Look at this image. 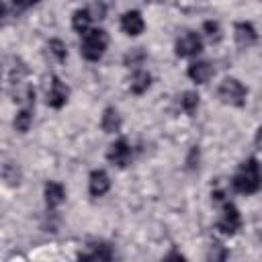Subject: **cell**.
<instances>
[{
  "label": "cell",
  "instance_id": "2",
  "mask_svg": "<svg viewBox=\"0 0 262 262\" xmlns=\"http://www.w3.org/2000/svg\"><path fill=\"white\" fill-rule=\"evenodd\" d=\"M106 45H108V37L102 29H90L84 33L82 37V55L88 59V61H98L104 51H106Z\"/></svg>",
  "mask_w": 262,
  "mask_h": 262
},
{
  "label": "cell",
  "instance_id": "23",
  "mask_svg": "<svg viewBox=\"0 0 262 262\" xmlns=\"http://www.w3.org/2000/svg\"><path fill=\"white\" fill-rule=\"evenodd\" d=\"M88 10H90L92 18H98V20H100V18H104V12H106V8H104V4H102V2H96V4H92Z\"/></svg>",
  "mask_w": 262,
  "mask_h": 262
},
{
  "label": "cell",
  "instance_id": "4",
  "mask_svg": "<svg viewBox=\"0 0 262 262\" xmlns=\"http://www.w3.org/2000/svg\"><path fill=\"white\" fill-rule=\"evenodd\" d=\"M201 49H203V39L192 31L182 33L176 41V55L178 57H192V55L201 53Z\"/></svg>",
  "mask_w": 262,
  "mask_h": 262
},
{
  "label": "cell",
  "instance_id": "21",
  "mask_svg": "<svg viewBox=\"0 0 262 262\" xmlns=\"http://www.w3.org/2000/svg\"><path fill=\"white\" fill-rule=\"evenodd\" d=\"M203 31H205V35H207L211 41H219V39H221V27H219V23H215V20H207V23L203 25Z\"/></svg>",
  "mask_w": 262,
  "mask_h": 262
},
{
  "label": "cell",
  "instance_id": "25",
  "mask_svg": "<svg viewBox=\"0 0 262 262\" xmlns=\"http://www.w3.org/2000/svg\"><path fill=\"white\" fill-rule=\"evenodd\" d=\"M254 141H256V147H258V149H262V127L256 131V137H254Z\"/></svg>",
  "mask_w": 262,
  "mask_h": 262
},
{
  "label": "cell",
  "instance_id": "12",
  "mask_svg": "<svg viewBox=\"0 0 262 262\" xmlns=\"http://www.w3.org/2000/svg\"><path fill=\"white\" fill-rule=\"evenodd\" d=\"M188 78L196 84H205L213 78V68L209 61H194L188 66Z\"/></svg>",
  "mask_w": 262,
  "mask_h": 262
},
{
  "label": "cell",
  "instance_id": "16",
  "mask_svg": "<svg viewBox=\"0 0 262 262\" xmlns=\"http://www.w3.org/2000/svg\"><path fill=\"white\" fill-rule=\"evenodd\" d=\"M33 125V106H23L14 117V129L20 133H27Z\"/></svg>",
  "mask_w": 262,
  "mask_h": 262
},
{
  "label": "cell",
  "instance_id": "20",
  "mask_svg": "<svg viewBox=\"0 0 262 262\" xmlns=\"http://www.w3.org/2000/svg\"><path fill=\"white\" fill-rule=\"evenodd\" d=\"M2 178L6 180L8 186H16L20 182V168L12 162H6L4 168H2Z\"/></svg>",
  "mask_w": 262,
  "mask_h": 262
},
{
  "label": "cell",
  "instance_id": "8",
  "mask_svg": "<svg viewBox=\"0 0 262 262\" xmlns=\"http://www.w3.org/2000/svg\"><path fill=\"white\" fill-rule=\"evenodd\" d=\"M121 29H123L127 35H131V37L141 35L143 29H145V23H143L141 12H137V10H127V12L121 16Z\"/></svg>",
  "mask_w": 262,
  "mask_h": 262
},
{
  "label": "cell",
  "instance_id": "22",
  "mask_svg": "<svg viewBox=\"0 0 262 262\" xmlns=\"http://www.w3.org/2000/svg\"><path fill=\"white\" fill-rule=\"evenodd\" d=\"M145 59V53L141 47H135L131 49L127 55H125V66H141V61Z\"/></svg>",
  "mask_w": 262,
  "mask_h": 262
},
{
  "label": "cell",
  "instance_id": "9",
  "mask_svg": "<svg viewBox=\"0 0 262 262\" xmlns=\"http://www.w3.org/2000/svg\"><path fill=\"white\" fill-rule=\"evenodd\" d=\"M233 37H235L237 45H242V47H250V45L256 43L258 33H256V29H254L252 23L242 20V23H235V27H233Z\"/></svg>",
  "mask_w": 262,
  "mask_h": 262
},
{
  "label": "cell",
  "instance_id": "14",
  "mask_svg": "<svg viewBox=\"0 0 262 262\" xmlns=\"http://www.w3.org/2000/svg\"><path fill=\"white\" fill-rule=\"evenodd\" d=\"M151 86V74L145 72V70H137L133 72L131 80H129V90L133 94H143L147 88Z\"/></svg>",
  "mask_w": 262,
  "mask_h": 262
},
{
  "label": "cell",
  "instance_id": "1",
  "mask_svg": "<svg viewBox=\"0 0 262 262\" xmlns=\"http://www.w3.org/2000/svg\"><path fill=\"white\" fill-rule=\"evenodd\" d=\"M231 184L242 194H254V192H258L262 188V168H260L258 160L256 158H250V160L242 162V166L237 168Z\"/></svg>",
  "mask_w": 262,
  "mask_h": 262
},
{
  "label": "cell",
  "instance_id": "10",
  "mask_svg": "<svg viewBox=\"0 0 262 262\" xmlns=\"http://www.w3.org/2000/svg\"><path fill=\"white\" fill-rule=\"evenodd\" d=\"M111 188V178L104 170H94L90 172V178H88V190L92 196H102L104 192H108Z\"/></svg>",
  "mask_w": 262,
  "mask_h": 262
},
{
  "label": "cell",
  "instance_id": "24",
  "mask_svg": "<svg viewBox=\"0 0 262 262\" xmlns=\"http://www.w3.org/2000/svg\"><path fill=\"white\" fill-rule=\"evenodd\" d=\"M39 0H12V4H14V10H27V8H31V6H35Z\"/></svg>",
  "mask_w": 262,
  "mask_h": 262
},
{
  "label": "cell",
  "instance_id": "3",
  "mask_svg": "<svg viewBox=\"0 0 262 262\" xmlns=\"http://www.w3.org/2000/svg\"><path fill=\"white\" fill-rule=\"evenodd\" d=\"M217 94H219V98H221L225 104L242 106V104H246L248 90H246V86H244L237 78H225V80L219 84Z\"/></svg>",
  "mask_w": 262,
  "mask_h": 262
},
{
  "label": "cell",
  "instance_id": "6",
  "mask_svg": "<svg viewBox=\"0 0 262 262\" xmlns=\"http://www.w3.org/2000/svg\"><path fill=\"white\" fill-rule=\"evenodd\" d=\"M106 158L111 164L119 166V168H125L131 158H133V151H131V145L127 143V139H117L108 145V151H106Z\"/></svg>",
  "mask_w": 262,
  "mask_h": 262
},
{
  "label": "cell",
  "instance_id": "11",
  "mask_svg": "<svg viewBox=\"0 0 262 262\" xmlns=\"http://www.w3.org/2000/svg\"><path fill=\"white\" fill-rule=\"evenodd\" d=\"M43 194H45V203L49 209H55L66 201V188L59 182H47L43 188Z\"/></svg>",
  "mask_w": 262,
  "mask_h": 262
},
{
  "label": "cell",
  "instance_id": "5",
  "mask_svg": "<svg viewBox=\"0 0 262 262\" xmlns=\"http://www.w3.org/2000/svg\"><path fill=\"white\" fill-rule=\"evenodd\" d=\"M217 227H219L225 235H233V233H237V229L242 227V215H239V211H237L235 205L225 203L223 213H221V219L217 221Z\"/></svg>",
  "mask_w": 262,
  "mask_h": 262
},
{
  "label": "cell",
  "instance_id": "13",
  "mask_svg": "<svg viewBox=\"0 0 262 262\" xmlns=\"http://www.w3.org/2000/svg\"><path fill=\"white\" fill-rule=\"evenodd\" d=\"M121 125H123V119H121L119 111H117L115 106L104 108L102 119H100V127H102V131H104V133H117V131L121 129Z\"/></svg>",
  "mask_w": 262,
  "mask_h": 262
},
{
  "label": "cell",
  "instance_id": "15",
  "mask_svg": "<svg viewBox=\"0 0 262 262\" xmlns=\"http://www.w3.org/2000/svg\"><path fill=\"white\" fill-rule=\"evenodd\" d=\"M94 18H92V14H90V10L88 8H80V10H76L74 12V16H72V27H74V31H78V33H86V31H90V23H92Z\"/></svg>",
  "mask_w": 262,
  "mask_h": 262
},
{
  "label": "cell",
  "instance_id": "18",
  "mask_svg": "<svg viewBox=\"0 0 262 262\" xmlns=\"http://www.w3.org/2000/svg\"><path fill=\"white\" fill-rule=\"evenodd\" d=\"M199 102H201V100H199V94L192 92V90H186V92L180 96V106H182V111L188 113V115H194V113H196Z\"/></svg>",
  "mask_w": 262,
  "mask_h": 262
},
{
  "label": "cell",
  "instance_id": "7",
  "mask_svg": "<svg viewBox=\"0 0 262 262\" xmlns=\"http://www.w3.org/2000/svg\"><path fill=\"white\" fill-rule=\"evenodd\" d=\"M68 98H70V88L57 76H53L47 88V104L51 108H61L68 102Z\"/></svg>",
  "mask_w": 262,
  "mask_h": 262
},
{
  "label": "cell",
  "instance_id": "17",
  "mask_svg": "<svg viewBox=\"0 0 262 262\" xmlns=\"http://www.w3.org/2000/svg\"><path fill=\"white\" fill-rule=\"evenodd\" d=\"M80 258H90V260H111L113 258V250H111V246L108 244H92V250H90V254H80Z\"/></svg>",
  "mask_w": 262,
  "mask_h": 262
},
{
  "label": "cell",
  "instance_id": "19",
  "mask_svg": "<svg viewBox=\"0 0 262 262\" xmlns=\"http://www.w3.org/2000/svg\"><path fill=\"white\" fill-rule=\"evenodd\" d=\"M47 49H49V55H51L55 61H66V57H68V47H66V43H63L61 39H51V41L47 43Z\"/></svg>",
  "mask_w": 262,
  "mask_h": 262
}]
</instances>
